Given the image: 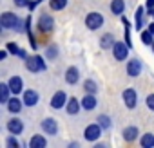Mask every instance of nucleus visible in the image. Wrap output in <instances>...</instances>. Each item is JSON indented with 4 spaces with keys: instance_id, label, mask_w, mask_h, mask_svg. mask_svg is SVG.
I'll use <instances>...</instances> for the list:
<instances>
[{
    "instance_id": "ddd939ff",
    "label": "nucleus",
    "mask_w": 154,
    "mask_h": 148,
    "mask_svg": "<svg viewBox=\"0 0 154 148\" xmlns=\"http://www.w3.org/2000/svg\"><path fill=\"white\" fill-rule=\"evenodd\" d=\"M78 80H80V70L76 69V67H69L65 70V81L69 85H76V83H78Z\"/></svg>"
},
{
    "instance_id": "7c9ffc66",
    "label": "nucleus",
    "mask_w": 154,
    "mask_h": 148,
    "mask_svg": "<svg viewBox=\"0 0 154 148\" xmlns=\"http://www.w3.org/2000/svg\"><path fill=\"white\" fill-rule=\"evenodd\" d=\"M6 146H8V148H18V146H20V143H18V141H17V137L11 134V135L6 139Z\"/></svg>"
},
{
    "instance_id": "9b49d317",
    "label": "nucleus",
    "mask_w": 154,
    "mask_h": 148,
    "mask_svg": "<svg viewBox=\"0 0 154 148\" xmlns=\"http://www.w3.org/2000/svg\"><path fill=\"white\" fill-rule=\"evenodd\" d=\"M8 85H9V89H11V92L15 96L20 94V92H24V83H22V78L20 76H11L9 81H8Z\"/></svg>"
},
{
    "instance_id": "473e14b6",
    "label": "nucleus",
    "mask_w": 154,
    "mask_h": 148,
    "mask_svg": "<svg viewBox=\"0 0 154 148\" xmlns=\"http://www.w3.org/2000/svg\"><path fill=\"white\" fill-rule=\"evenodd\" d=\"M38 4H40L38 0H29V2H27V9H29V11H33V9L38 6Z\"/></svg>"
},
{
    "instance_id": "ea45409f",
    "label": "nucleus",
    "mask_w": 154,
    "mask_h": 148,
    "mask_svg": "<svg viewBox=\"0 0 154 148\" xmlns=\"http://www.w3.org/2000/svg\"><path fill=\"white\" fill-rule=\"evenodd\" d=\"M152 16H154V15H152Z\"/></svg>"
},
{
    "instance_id": "f3484780",
    "label": "nucleus",
    "mask_w": 154,
    "mask_h": 148,
    "mask_svg": "<svg viewBox=\"0 0 154 148\" xmlns=\"http://www.w3.org/2000/svg\"><path fill=\"white\" fill-rule=\"evenodd\" d=\"M22 107H24V101H20L18 98H9V101H8V110H9L11 114H18V112L22 110Z\"/></svg>"
},
{
    "instance_id": "aec40b11",
    "label": "nucleus",
    "mask_w": 154,
    "mask_h": 148,
    "mask_svg": "<svg viewBox=\"0 0 154 148\" xmlns=\"http://www.w3.org/2000/svg\"><path fill=\"white\" fill-rule=\"evenodd\" d=\"M114 43H116V40H114V36H112L111 33L103 34V36H102V40H100V47H102V49H112V47H114Z\"/></svg>"
},
{
    "instance_id": "cd10ccee",
    "label": "nucleus",
    "mask_w": 154,
    "mask_h": 148,
    "mask_svg": "<svg viewBox=\"0 0 154 148\" xmlns=\"http://www.w3.org/2000/svg\"><path fill=\"white\" fill-rule=\"evenodd\" d=\"M96 119H98V123H100V126H102L103 130H107V128H111V117H109V116H105V114H102V116H98Z\"/></svg>"
},
{
    "instance_id": "2eb2a0df",
    "label": "nucleus",
    "mask_w": 154,
    "mask_h": 148,
    "mask_svg": "<svg viewBox=\"0 0 154 148\" xmlns=\"http://www.w3.org/2000/svg\"><path fill=\"white\" fill-rule=\"evenodd\" d=\"M96 105H98V101H96L94 94L85 92V96H84V99H82V108H84V110H94Z\"/></svg>"
},
{
    "instance_id": "a878e982",
    "label": "nucleus",
    "mask_w": 154,
    "mask_h": 148,
    "mask_svg": "<svg viewBox=\"0 0 154 148\" xmlns=\"http://www.w3.org/2000/svg\"><path fill=\"white\" fill-rule=\"evenodd\" d=\"M49 6L53 11H62L67 6V0H49Z\"/></svg>"
},
{
    "instance_id": "4c0bfd02",
    "label": "nucleus",
    "mask_w": 154,
    "mask_h": 148,
    "mask_svg": "<svg viewBox=\"0 0 154 148\" xmlns=\"http://www.w3.org/2000/svg\"><path fill=\"white\" fill-rule=\"evenodd\" d=\"M152 51H154V42H152Z\"/></svg>"
},
{
    "instance_id": "72a5a7b5",
    "label": "nucleus",
    "mask_w": 154,
    "mask_h": 148,
    "mask_svg": "<svg viewBox=\"0 0 154 148\" xmlns=\"http://www.w3.org/2000/svg\"><path fill=\"white\" fill-rule=\"evenodd\" d=\"M152 7H154V0H147V9H149V15H154Z\"/></svg>"
},
{
    "instance_id": "20e7f679",
    "label": "nucleus",
    "mask_w": 154,
    "mask_h": 148,
    "mask_svg": "<svg viewBox=\"0 0 154 148\" xmlns=\"http://www.w3.org/2000/svg\"><path fill=\"white\" fill-rule=\"evenodd\" d=\"M112 56L116 58V61H125L129 56V45L125 42H116L112 47Z\"/></svg>"
},
{
    "instance_id": "39448f33",
    "label": "nucleus",
    "mask_w": 154,
    "mask_h": 148,
    "mask_svg": "<svg viewBox=\"0 0 154 148\" xmlns=\"http://www.w3.org/2000/svg\"><path fill=\"white\" fill-rule=\"evenodd\" d=\"M36 27H38V31H40L42 34H44V33H51V31L54 29V20H53L49 15H42V16L38 18Z\"/></svg>"
},
{
    "instance_id": "9d476101",
    "label": "nucleus",
    "mask_w": 154,
    "mask_h": 148,
    "mask_svg": "<svg viewBox=\"0 0 154 148\" xmlns=\"http://www.w3.org/2000/svg\"><path fill=\"white\" fill-rule=\"evenodd\" d=\"M127 74L131 78H138L141 74V61L140 60H131L127 61Z\"/></svg>"
},
{
    "instance_id": "c85d7f7f",
    "label": "nucleus",
    "mask_w": 154,
    "mask_h": 148,
    "mask_svg": "<svg viewBox=\"0 0 154 148\" xmlns=\"http://www.w3.org/2000/svg\"><path fill=\"white\" fill-rule=\"evenodd\" d=\"M152 36H154V34L149 31V27H147L145 31H141V34H140L141 42H143V43H147V45H149V43H152Z\"/></svg>"
},
{
    "instance_id": "58836bf2",
    "label": "nucleus",
    "mask_w": 154,
    "mask_h": 148,
    "mask_svg": "<svg viewBox=\"0 0 154 148\" xmlns=\"http://www.w3.org/2000/svg\"><path fill=\"white\" fill-rule=\"evenodd\" d=\"M38 2H44V0H38Z\"/></svg>"
},
{
    "instance_id": "f704fd0d",
    "label": "nucleus",
    "mask_w": 154,
    "mask_h": 148,
    "mask_svg": "<svg viewBox=\"0 0 154 148\" xmlns=\"http://www.w3.org/2000/svg\"><path fill=\"white\" fill-rule=\"evenodd\" d=\"M27 2H29V0H15V4H17L18 7H24V6H27Z\"/></svg>"
},
{
    "instance_id": "bb28decb",
    "label": "nucleus",
    "mask_w": 154,
    "mask_h": 148,
    "mask_svg": "<svg viewBox=\"0 0 154 148\" xmlns=\"http://www.w3.org/2000/svg\"><path fill=\"white\" fill-rule=\"evenodd\" d=\"M143 15H145V7H138L136 9V29L138 31L143 27Z\"/></svg>"
},
{
    "instance_id": "e433bc0d",
    "label": "nucleus",
    "mask_w": 154,
    "mask_h": 148,
    "mask_svg": "<svg viewBox=\"0 0 154 148\" xmlns=\"http://www.w3.org/2000/svg\"><path fill=\"white\" fill-rule=\"evenodd\" d=\"M149 31H150V33H152V34H154V22H152V24H150V25H149Z\"/></svg>"
},
{
    "instance_id": "f03ea898",
    "label": "nucleus",
    "mask_w": 154,
    "mask_h": 148,
    "mask_svg": "<svg viewBox=\"0 0 154 148\" xmlns=\"http://www.w3.org/2000/svg\"><path fill=\"white\" fill-rule=\"evenodd\" d=\"M26 69L29 72H40V70H45L47 65L42 56H33V58H26Z\"/></svg>"
},
{
    "instance_id": "4468645a",
    "label": "nucleus",
    "mask_w": 154,
    "mask_h": 148,
    "mask_svg": "<svg viewBox=\"0 0 154 148\" xmlns=\"http://www.w3.org/2000/svg\"><path fill=\"white\" fill-rule=\"evenodd\" d=\"M6 126H8L9 134H13V135H18V134L24 132V123H22L20 119H9Z\"/></svg>"
},
{
    "instance_id": "393cba45",
    "label": "nucleus",
    "mask_w": 154,
    "mask_h": 148,
    "mask_svg": "<svg viewBox=\"0 0 154 148\" xmlns=\"http://www.w3.org/2000/svg\"><path fill=\"white\" fill-rule=\"evenodd\" d=\"M141 146L143 148H152L154 146V135L152 134H145V135H141Z\"/></svg>"
},
{
    "instance_id": "6ab92c4d",
    "label": "nucleus",
    "mask_w": 154,
    "mask_h": 148,
    "mask_svg": "<svg viewBox=\"0 0 154 148\" xmlns=\"http://www.w3.org/2000/svg\"><path fill=\"white\" fill-rule=\"evenodd\" d=\"M138 128L136 126H127L125 130H123V139L127 141V143H132V141H136L138 139Z\"/></svg>"
},
{
    "instance_id": "4be33fe9",
    "label": "nucleus",
    "mask_w": 154,
    "mask_h": 148,
    "mask_svg": "<svg viewBox=\"0 0 154 148\" xmlns=\"http://www.w3.org/2000/svg\"><path fill=\"white\" fill-rule=\"evenodd\" d=\"M9 94H13L11 89H9V85H8V83H0V101H2L4 105H8Z\"/></svg>"
},
{
    "instance_id": "1a4fd4ad",
    "label": "nucleus",
    "mask_w": 154,
    "mask_h": 148,
    "mask_svg": "<svg viewBox=\"0 0 154 148\" xmlns=\"http://www.w3.org/2000/svg\"><path fill=\"white\" fill-rule=\"evenodd\" d=\"M40 126H42L44 134H49V135H56V132H58V123L53 117H45Z\"/></svg>"
},
{
    "instance_id": "b1692460",
    "label": "nucleus",
    "mask_w": 154,
    "mask_h": 148,
    "mask_svg": "<svg viewBox=\"0 0 154 148\" xmlns=\"http://www.w3.org/2000/svg\"><path fill=\"white\" fill-rule=\"evenodd\" d=\"M84 89H85V92H89V94H96V92H98V85H96L94 80H85V81H84Z\"/></svg>"
},
{
    "instance_id": "c9c22d12",
    "label": "nucleus",
    "mask_w": 154,
    "mask_h": 148,
    "mask_svg": "<svg viewBox=\"0 0 154 148\" xmlns=\"http://www.w3.org/2000/svg\"><path fill=\"white\" fill-rule=\"evenodd\" d=\"M8 52H9V51H8V49H4V51H2V52H0V60H4V58H6V56H8Z\"/></svg>"
},
{
    "instance_id": "f257e3e1",
    "label": "nucleus",
    "mask_w": 154,
    "mask_h": 148,
    "mask_svg": "<svg viewBox=\"0 0 154 148\" xmlns=\"http://www.w3.org/2000/svg\"><path fill=\"white\" fill-rule=\"evenodd\" d=\"M0 25H2L4 29H22L20 25V18L15 15V13H2V16H0Z\"/></svg>"
},
{
    "instance_id": "f8f14e48",
    "label": "nucleus",
    "mask_w": 154,
    "mask_h": 148,
    "mask_svg": "<svg viewBox=\"0 0 154 148\" xmlns=\"http://www.w3.org/2000/svg\"><path fill=\"white\" fill-rule=\"evenodd\" d=\"M38 92L36 90H33V89H29V90H24V105L26 107H35L36 103H38Z\"/></svg>"
},
{
    "instance_id": "2f4dec72",
    "label": "nucleus",
    "mask_w": 154,
    "mask_h": 148,
    "mask_svg": "<svg viewBox=\"0 0 154 148\" xmlns=\"http://www.w3.org/2000/svg\"><path fill=\"white\" fill-rule=\"evenodd\" d=\"M145 103H147V107H149V108H150V110L154 112V94H149V96H147V101H145Z\"/></svg>"
},
{
    "instance_id": "a211bd4d",
    "label": "nucleus",
    "mask_w": 154,
    "mask_h": 148,
    "mask_svg": "<svg viewBox=\"0 0 154 148\" xmlns=\"http://www.w3.org/2000/svg\"><path fill=\"white\" fill-rule=\"evenodd\" d=\"M6 49L13 54V56H18V58H27V54H26V51L24 49H20L15 42H9L8 45H6Z\"/></svg>"
},
{
    "instance_id": "c756f323",
    "label": "nucleus",
    "mask_w": 154,
    "mask_h": 148,
    "mask_svg": "<svg viewBox=\"0 0 154 148\" xmlns=\"http://www.w3.org/2000/svg\"><path fill=\"white\" fill-rule=\"evenodd\" d=\"M56 56H58V47H54V45L47 47V51H45V58H47V60H54Z\"/></svg>"
},
{
    "instance_id": "dca6fc26",
    "label": "nucleus",
    "mask_w": 154,
    "mask_h": 148,
    "mask_svg": "<svg viewBox=\"0 0 154 148\" xmlns=\"http://www.w3.org/2000/svg\"><path fill=\"white\" fill-rule=\"evenodd\" d=\"M80 108H82V101H78L76 98H69V99H67V105H65L67 114L74 116V114H78V110H80Z\"/></svg>"
},
{
    "instance_id": "0eeeda50",
    "label": "nucleus",
    "mask_w": 154,
    "mask_h": 148,
    "mask_svg": "<svg viewBox=\"0 0 154 148\" xmlns=\"http://www.w3.org/2000/svg\"><path fill=\"white\" fill-rule=\"evenodd\" d=\"M123 103H125V107L127 108H136V105H138V94H136V90L134 89H125L123 90Z\"/></svg>"
},
{
    "instance_id": "5701e85b",
    "label": "nucleus",
    "mask_w": 154,
    "mask_h": 148,
    "mask_svg": "<svg viewBox=\"0 0 154 148\" xmlns=\"http://www.w3.org/2000/svg\"><path fill=\"white\" fill-rule=\"evenodd\" d=\"M125 9V2L123 0H112L111 2V13L112 15H122Z\"/></svg>"
},
{
    "instance_id": "6e6552de",
    "label": "nucleus",
    "mask_w": 154,
    "mask_h": 148,
    "mask_svg": "<svg viewBox=\"0 0 154 148\" xmlns=\"http://www.w3.org/2000/svg\"><path fill=\"white\" fill-rule=\"evenodd\" d=\"M65 105H67V96H65V92H63V90L54 92V96L51 98V107H53L54 110H60V108H63Z\"/></svg>"
},
{
    "instance_id": "423d86ee",
    "label": "nucleus",
    "mask_w": 154,
    "mask_h": 148,
    "mask_svg": "<svg viewBox=\"0 0 154 148\" xmlns=\"http://www.w3.org/2000/svg\"><path fill=\"white\" fill-rule=\"evenodd\" d=\"M102 126H100V123H94V125H87L85 126V130H84V137L87 139V141H96L100 135H102Z\"/></svg>"
},
{
    "instance_id": "7ed1b4c3",
    "label": "nucleus",
    "mask_w": 154,
    "mask_h": 148,
    "mask_svg": "<svg viewBox=\"0 0 154 148\" xmlns=\"http://www.w3.org/2000/svg\"><path fill=\"white\" fill-rule=\"evenodd\" d=\"M103 15H100V13H89L87 16H85V25H87V29H91V31H96V29H100L102 25H103Z\"/></svg>"
},
{
    "instance_id": "412c9836",
    "label": "nucleus",
    "mask_w": 154,
    "mask_h": 148,
    "mask_svg": "<svg viewBox=\"0 0 154 148\" xmlns=\"http://www.w3.org/2000/svg\"><path fill=\"white\" fill-rule=\"evenodd\" d=\"M29 146L31 148H45L47 146V139L44 135H33L31 141H29Z\"/></svg>"
}]
</instances>
